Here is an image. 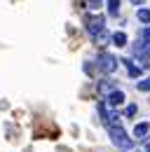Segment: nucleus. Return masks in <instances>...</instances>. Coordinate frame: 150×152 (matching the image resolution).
Segmentation results:
<instances>
[{
  "instance_id": "nucleus-1",
  "label": "nucleus",
  "mask_w": 150,
  "mask_h": 152,
  "mask_svg": "<svg viewBox=\"0 0 150 152\" xmlns=\"http://www.w3.org/2000/svg\"><path fill=\"white\" fill-rule=\"evenodd\" d=\"M108 133H110V140L117 145V148H122V150H129L131 145H134V140L127 136V131H124L122 126H110Z\"/></svg>"
},
{
  "instance_id": "nucleus-2",
  "label": "nucleus",
  "mask_w": 150,
  "mask_h": 152,
  "mask_svg": "<svg viewBox=\"0 0 150 152\" xmlns=\"http://www.w3.org/2000/svg\"><path fill=\"white\" fill-rule=\"evenodd\" d=\"M96 66H99V70H101V73L110 75L112 70L117 68V58L112 56V54H99V58H96Z\"/></svg>"
},
{
  "instance_id": "nucleus-3",
  "label": "nucleus",
  "mask_w": 150,
  "mask_h": 152,
  "mask_svg": "<svg viewBox=\"0 0 150 152\" xmlns=\"http://www.w3.org/2000/svg\"><path fill=\"white\" fill-rule=\"evenodd\" d=\"M87 31H89V35H99L101 31H106V19H103L101 14L87 17Z\"/></svg>"
},
{
  "instance_id": "nucleus-4",
  "label": "nucleus",
  "mask_w": 150,
  "mask_h": 152,
  "mask_svg": "<svg viewBox=\"0 0 150 152\" xmlns=\"http://www.w3.org/2000/svg\"><path fill=\"white\" fill-rule=\"evenodd\" d=\"M124 98H127V96L122 94L120 89H115V91L108 94V105H110V108H117V105H122V103H124Z\"/></svg>"
},
{
  "instance_id": "nucleus-5",
  "label": "nucleus",
  "mask_w": 150,
  "mask_h": 152,
  "mask_svg": "<svg viewBox=\"0 0 150 152\" xmlns=\"http://www.w3.org/2000/svg\"><path fill=\"white\" fill-rule=\"evenodd\" d=\"M110 91H115V82H112V80H101V82H99V94L108 96Z\"/></svg>"
},
{
  "instance_id": "nucleus-6",
  "label": "nucleus",
  "mask_w": 150,
  "mask_h": 152,
  "mask_svg": "<svg viewBox=\"0 0 150 152\" xmlns=\"http://www.w3.org/2000/svg\"><path fill=\"white\" fill-rule=\"evenodd\" d=\"M148 124H146V122H141V124H136V126H134V136H136V138H138V140H143V138H148Z\"/></svg>"
},
{
  "instance_id": "nucleus-7",
  "label": "nucleus",
  "mask_w": 150,
  "mask_h": 152,
  "mask_svg": "<svg viewBox=\"0 0 150 152\" xmlns=\"http://www.w3.org/2000/svg\"><path fill=\"white\" fill-rule=\"evenodd\" d=\"M136 58H138V68L143 70V68H150V52H136Z\"/></svg>"
},
{
  "instance_id": "nucleus-8",
  "label": "nucleus",
  "mask_w": 150,
  "mask_h": 152,
  "mask_svg": "<svg viewBox=\"0 0 150 152\" xmlns=\"http://www.w3.org/2000/svg\"><path fill=\"white\" fill-rule=\"evenodd\" d=\"M110 40H112V45H117V47H124L127 45V33H115V35H110Z\"/></svg>"
},
{
  "instance_id": "nucleus-9",
  "label": "nucleus",
  "mask_w": 150,
  "mask_h": 152,
  "mask_svg": "<svg viewBox=\"0 0 150 152\" xmlns=\"http://www.w3.org/2000/svg\"><path fill=\"white\" fill-rule=\"evenodd\" d=\"M122 63L127 66V70H129V75H131V77H138V75H141V68H138V66H134L129 58H122Z\"/></svg>"
},
{
  "instance_id": "nucleus-10",
  "label": "nucleus",
  "mask_w": 150,
  "mask_h": 152,
  "mask_svg": "<svg viewBox=\"0 0 150 152\" xmlns=\"http://www.w3.org/2000/svg\"><path fill=\"white\" fill-rule=\"evenodd\" d=\"M117 12H120V0H108V14L117 17Z\"/></svg>"
},
{
  "instance_id": "nucleus-11",
  "label": "nucleus",
  "mask_w": 150,
  "mask_h": 152,
  "mask_svg": "<svg viewBox=\"0 0 150 152\" xmlns=\"http://www.w3.org/2000/svg\"><path fill=\"white\" fill-rule=\"evenodd\" d=\"M94 40H96V45H108V40H110V35H108L106 31H101L99 35H94Z\"/></svg>"
},
{
  "instance_id": "nucleus-12",
  "label": "nucleus",
  "mask_w": 150,
  "mask_h": 152,
  "mask_svg": "<svg viewBox=\"0 0 150 152\" xmlns=\"http://www.w3.org/2000/svg\"><path fill=\"white\" fill-rule=\"evenodd\" d=\"M138 21L150 23V10H138Z\"/></svg>"
},
{
  "instance_id": "nucleus-13",
  "label": "nucleus",
  "mask_w": 150,
  "mask_h": 152,
  "mask_svg": "<svg viewBox=\"0 0 150 152\" xmlns=\"http://www.w3.org/2000/svg\"><path fill=\"white\" fill-rule=\"evenodd\" d=\"M138 91H150V77H148V80H141V82H138Z\"/></svg>"
},
{
  "instance_id": "nucleus-14",
  "label": "nucleus",
  "mask_w": 150,
  "mask_h": 152,
  "mask_svg": "<svg viewBox=\"0 0 150 152\" xmlns=\"http://www.w3.org/2000/svg\"><path fill=\"white\" fill-rule=\"evenodd\" d=\"M136 113H138V108H136V105H127V108H124V117H134Z\"/></svg>"
},
{
  "instance_id": "nucleus-15",
  "label": "nucleus",
  "mask_w": 150,
  "mask_h": 152,
  "mask_svg": "<svg viewBox=\"0 0 150 152\" xmlns=\"http://www.w3.org/2000/svg\"><path fill=\"white\" fill-rule=\"evenodd\" d=\"M85 2H87L89 10H99V7H101V0H85Z\"/></svg>"
},
{
  "instance_id": "nucleus-16",
  "label": "nucleus",
  "mask_w": 150,
  "mask_h": 152,
  "mask_svg": "<svg viewBox=\"0 0 150 152\" xmlns=\"http://www.w3.org/2000/svg\"><path fill=\"white\" fill-rule=\"evenodd\" d=\"M141 35H143V40H150V28H146V31H143Z\"/></svg>"
},
{
  "instance_id": "nucleus-17",
  "label": "nucleus",
  "mask_w": 150,
  "mask_h": 152,
  "mask_svg": "<svg viewBox=\"0 0 150 152\" xmlns=\"http://www.w3.org/2000/svg\"><path fill=\"white\" fill-rule=\"evenodd\" d=\"M131 2H134V5H143L146 0H131Z\"/></svg>"
},
{
  "instance_id": "nucleus-18",
  "label": "nucleus",
  "mask_w": 150,
  "mask_h": 152,
  "mask_svg": "<svg viewBox=\"0 0 150 152\" xmlns=\"http://www.w3.org/2000/svg\"><path fill=\"white\" fill-rule=\"evenodd\" d=\"M146 152H150V145H148V150H146Z\"/></svg>"
}]
</instances>
